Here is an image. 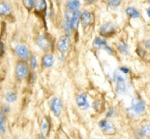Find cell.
Returning a JSON list of instances; mask_svg holds the SVG:
<instances>
[{
  "mask_svg": "<svg viewBox=\"0 0 150 139\" xmlns=\"http://www.w3.org/2000/svg\"><path fill=\"white\" fill-rule=\"evenodd\" d=\"M80 15L81 13L78 10L71 11L68 10L66 11V19L64 23V28L66 31H71L77 27L80 19Z\"/></svg>",
  "mask_w": 150,
  "mask_h": 139,
  "instance_id": "1",
  "label": "cell"
},
{
  "mask_svg": "<svg viewBox=\"0 0 150 139\" xmlns=\"http://www.w3.org/2000/svg\"><path fill=\"white\" fill-rule=\"evenodd\" d=\"M145 111V103L139 99L135 98L132 100V106L129 109V114H132V117L142 114Z\"/></svg>",
  "mask_w": 150,
  "mask_h": 139,
  "instance_id": "2",
  "label": "cell"
},
{
  "mask_svg": "<svg viewBox=\"0 0 150 139\" xmlns=\"http://www.w3.org/2000/svg\"><path fill=\"white\" fill-rule=\"evenodd\" d=\"M29 67L24 61H20L17 63L16 68V76L18 80H22L28 75Z\"/></svg>",
  "mask_w": 150,
  "mask_h": 139,
  "instance_id": "3",
  "label": "cell"
},
{
  "mask_svg": "<svg viewBox=\"0 0 150 139\" xmlns=\"http://www.w3.org/2000/svg\"><path fill=\"white\" fill-rule=\"evenodd\" d=\"M99 127L105 135L110 136V135H114L116 133V127H115L114 124L110 122L106 121V120L101 121L99 123Z\"/></svg>",
  "mask_w": 150,
  "mask_h": 139,
  "instance_id": "4",
  "label": "cell"
},
{
  "mask_svg": "<svg viewBox=\"0 0 150 139\" xmlns=\"http://www.w3.org/2000/svg\"><path fill=\"white\" fill-rule=\"evenodd\" d=\"M116 31L115 25L112 23H106L103 24L100 28L101 35L104 37H110L114 34Z\"/></svg>",
  "mask_w": 150,
  "mask_h": 139,
  "instance_id": "5",
  "label": "cell"
},
{
  "mask_svg": "<svg viewBox=\"0 0 150 139\" xmlns=\"http://www.w3.org/2000/svg\"><path fill=\"white\" fill-rule=\"evenodd\" d=\"M50 107L56 117H59L62 111V103L60 99L57 97H54L52 99L50 102Z\"/></svg>",
  "mask_w": 150,
  "mask_h": 139,
  "instance_id": "6",
  "label": "cell"
},
{
  "mask_svg": "<svg viewBox=\"0 0 150 139\" xmlns=\"http://www.w3.org/2000/svg\"><path fill=\"white\" fill-rule=\"evenodd\" d=\"M37 44L41 49L44 51H49L51 48L52 44L47 37L41 35L37 40Z\"/></svg>",
  "mask_w": 150,
  "mask_h": 139,
  "instance_id": "7",
  "label": "cell"
},
{
  "mask_svg": "<svg viewBox=\"0 0 150 139\" xmlns=\"http://www.w3.org/2000/svg\"><path fill=\"white\" fill-rule=\"evenodd\" d=\"M16 53L17 55L21 59H28L30 57V53H29L28 48L24 45H18L15 48Z\"/></svg>",
  "mask_w": 150,
  "mask_h": 139,
  "instance_id": "8",
  "label": "cell"
},
{
  "mask_svg": "<svg viewBox=\"0 0 150 139\" xmlns=\"http://www.w3.org/2000/svg\"><path fill=\"white\" fill-rule=\"evenodd\" d=\"M69 44H70L69 38L66 36L62 37L60 41H59L58 43H57V48H58V50L60 52L64 53L69 49Z\"/></svg>",
  "mask_w": 150,
  "mask_h": 139,
  "instance_id": "9",
  "label": "cell"
},
{
  "mask_svg": "<svg viewBox=\"0 0 150 139\" xmlns=\"http://www.w3.org/2000/svg\"><path fill=\"white\" fill-rule=\"evenodd\" d=\"M77 104L79 108L83 110H86L89 108V103L88 102L87 96L85 94H81L77 97Z\"/></svg>",
  "mask_w": 150,
  "mask_h": 139,
  "instance_id": "10",
  "label": "cell"
},
{
  "mask_svg": "<svg viewBox=\"0 0 150 139\" xmlns=\"http://www.w3.org/2000/svg\"><path fill=\"white\" fill-rule=\"evenodd\" d=\"M116 80H117V84H116V90L119 94H122L126 91V84L125 83V79L123 76L120 74L116 75Z\"/></svg>",
  "mask_w": 150,
  "mask_h": 139,
  "instance_id": "11",
  "label": "cell"
},
{
  "mask_svg": "<svg viewBox=\"0 0 150 139\" xmlns=\"http://www.w3.org/2000/svg\"><path fill=\"white\" fill-rule=\"evenodd\" d=\"M80 21L83 27H87L91 22V14L88 11H84L80 15Z\"/></svg>",
  "mask_w": 150,
  "mask_h": 139,
  "instance_id": "12",
  "label": "cell"
},
{
  "mask_svg": "<svg viewBox=\"0 0 150 139\" xmlns=\"http://www.w3.org/2000/svg\"><path fill=\"white\" fill-rule=\"evenodd\" d=\"M11 8L6 2H0V15H7L11 13Z\"/></svg>",
  "mask_w": 150,
  "mask_h": 139,
  "instance_id": "13",
  "label": "cell"
},
{
  "mask_svg": "<svg viewBox=\"0 0 150 139\" xmlns=\"http://www.w3.org/2000/svg\"><path fill=\"white\" fill-rule=\"evenodd\" d=\"M54 57H53L52 54H46L45 56L44 57L42 60V62H43V65L45 67H50L53 65L54 64Z\"/></svg>",
  "mask_w": 150,
  "mask_h": 139,
  "instance_id": "14",
  "label": "cell"
},
{
  "mask_svg": "<svg viewBox=\"0 0 150 139\" xmlns=\"http://www.w3.org/2000/svg\"><path fill=\"white\" fill-rule=\"evenodd\" d=\"M80 7V2L79 0H69L67 2L68 10L71 11L77 10Z\"/></svg>",
  "mask_w": 150,
  "mask_h": 139,
  "instance_id": "15",
  "label": "cell"
},
{
  "mask_svg": "<svg viewBox=\"0 0 150 139\" xmlns=\"http://www.w3.org/2000/svg\"><path fill=\"white\" fill-rule=\"evenodd\" d=\"M93 47H94L96 49H99V48H102L103 47L106 46V41L104 39L100 38H96V39L93 41Z\"/></svg>",
  "mask_w": 150,
  "mask_h": 139,
  "instance_id": "16",
  "label": "cell"
},
{
  "mask_svg": "<svg viewBox=\"0 0 150 139\" xmlns=\"http://www.w3.org/2000/svg\"><path fill=\"white\" fill-rule=\"evenodd\" d=\"M126 13L129 15V17L133 18H138L140 16V13L138 12V10H136L135 8H132V7H129L126 9Z\"/></svg>",
  "mask_w": 150,
  "mask_h": 139,
  "instance_id": "17",
  "label": "cell"
},
{
  "mask_svg": "<svg viewBox=\"0 0 150 139\" xmlns=\"http://www.w3.org/2000/svg\"><path fill=\"white\" fill-rule=\"evenodd\" d=\"M46 9H47V2H46L45 0H39L38 3L36 4V11L40 13L44 12Z\"/></svg>",
  "mask_w": 150,
  "mask_h": 139,
  "instance_id": "18",
  "label": "cell"
},
{
  "mask_svg": "<svg viewBox=\"0 0 150 139\" xmlns=\"http://www.w3.org/2000/svg\"><path fill=\"white\" fill-rule=\"evenodd\" d=\"M50 130V123L46 119H44L41 124V133L44 136H47Z\"/></svg>",
  "mask_w": 150,
  "mask_h": 139,
  "instance_id": "19",
  "label": "cell"
},
{
  "mask_svg": "<svg viewBox=\"0 0 150 139\" xmlns=\"http://www.w3.org/2000/svg\"><path fill=\"white\" fill-rule=\"evenodd\" d=\"M5 100L8 103H13L16 100L17 96L16 94L13 92H8L5 94Z\"/></svg>",
  "mask_w": 150,
  "mask_h": 139,
  "instance_id": "20",
  "label": "cell"
},
{
  "mask_svg": "<svg viewBox=\"0 0 150 139\" xmlns=\"http://www.w3.org/2000/svg\"><path fill=\"white\" fill-rule=\"evenodd\" d=\"M140 136L142 137H149L150 136V125L144 126L140 130Z\"/></svg>",
  "mask_w": 150,
  "mask_h": 139,
  "instance_id": "21",
  "label": "cell"
},
{
  "mask_svg": "<svg viewBox=\"0 0 150 139\" xmlns=\"http://www.w3.org/2000/svg\"><path fill=\"white\" fill-rule=\"evenodd\" d=\"M23 3L27 9L31 10L35 5L36 0H23Z\"/></svg>",
  "mask_w": 150,
  "mask_h": 139,
  "instance_id": "22",
  "label": "cell"
},
{
  "mask_svg": "<svg viewBox=\"0 0 150 139\" xmlns=\"http://www.w3.org/2000/svg\"><path fill=\"white\" fill-rule=\"evenodd\" d=\"M118 48L120 50L121 52L124 54H127L128 53V47L126 43L123 42H120L118 44Z\"/></svg>",
  "mask_w": 150,
  "mask_h": 139,
  "instance_id": "23",
  "label": "cell"
},
{
  "mask_svg": "<svg viewBox=\"0 0 150 139\" xmlns=\"http://www.w3.org/2000/svg\"><path fill=\"white\" fill-rule=\"evenodd\" d=\"M122 0H108V2L110 6L117 7L120 5Z\"/></svg>",
  "mask_w": 150,
  "mask_h": 139,
  "instance_id": "24",
  "label": "cell"
},
{
  "mask_svg": "<svg viewBox=\"0 0 150 139\" xmlns=\"http://www.w3.org/2000/svg\"><path fill=\"white\" fill-rule=\"evenodd\" d=\"M31 65L33 69H36L37 68V66H38V61H37V58H36L35 56H33L31 58Z\"/></svg>",
  "mask_w": 150,
  "mask_h": 139,
  "instance_id": "25",
  "label": "cell"
},
{
  "mask_svg": "<svg viewBox=\"0 0 150 139\" xmlns=\"http://www.w3.org/2000/svg\"><path fill=\"white\" fill-rule=\"evenodd\" d=\"M6 131V127H5V122L0 123V135L5 134Z\"/></svg>",
  "mask_w": 150,
  "mask_h": 139,
  "instance_id": "26",
  "label": "cell"
},
{
  "mask_svg": "<svg viewBox=\"0 0 150 139\" xmlns=\"http://www.w3.org/2000/svg\"><path fill=\"white\" fill-rule=\"evenodd\" d=\"M5 54V44L3 42L0 41V57H2Z\"/></svg>",
  "mask_w": 150,
  "mask_h": 139,
  "instance_id": "27",
  "label": "cell"
},
{
  "mask_svg": "<svg viewBox=\"0 0 150 139\" xmlns=\"http://www.w3.org/2000/svg\"><path fill=\"white\" fill-rule=\"evenodd\" d=\"M5 122V115L2 111H0V123Z\"/></svg>",
  "mask_w": 150,
  "mask_h": 139,
  "instance_id": "28",
  "label": "cell"
},
{
  "mask_svg": "<svg viewBox=\"0 0 150 139\" xmlns=\"http://www.w3.org/2000/svg\"><path fill=\"white\" fill-rule=\"evenodd\" d=\"M114 114H115L114 110H113V109H110L109 111H108V114H107V117H112V116L114 115Z\"/></svg>",
  "mask_w": 150,
  "mask_h": 139,
  "instance_id": "29",
  "label": "cell"
},
{
  "mask_svg": "<svg viewBox=\"0 0 150 139\" xmlns=\"http://www.w3.org/2000/svg\"><path fill=\"white\" fill-rule=\"evenodd\" d=\"M120 70H121V71H122V73H129V69H128L127 67H121Z\"/></svg>",
  "mask_w": 150,
  "mask_h": 139,
  "instance_id": "30",
  "label": "cell"
},
{
  "mask_svg": "<svg viewBox=\"0 0 150 139\" xmlns=\"http://www.w3.org/2000/svg\"><path fill=\"white\" fill-rule=\"evenodd\" d=\"M9 108H8V106H4L3 108H2V111L4 112V114H6V113H8V111H9Z\"/></svg>",
  "mask_w": 150,
  "mask_h": 139,
  "instance_id": "31",
  "label": "cell"
},
{
  "mask_svg": "<svg viewBox=\"0 0 150 139\" xmlns=\"http://www.w3.org/2000/svg\"><path fill=\"white\" fill-rule=\"evenodd\" d=\"M145 46L146 48L150 49V39L148 40V41L145 43Z\"/></svg>",
  "mask_w": 150,
  "mask_h": 139,
  "instance_id": "32",
  "label": "cell"
},
{
  "mask_svg": "<svg viewBox=\"0 0 150 139\" xmlns=\"http://www.w3.org/2000/svg\"><path fill=\"white\" fill-rule=\"evenodd\" d=\"M105 50H106L107 51H108V52H109L110 54V53H112V48H110V47H105Z\"/></svg>",
  "mask_w": 150,
  "mask_h": 139,
  "instance_id": "33",
  "label": "cell"
},
{
  "mask_svg": "<svg viewBox=\"0 0 150 139\" xmlns=\"http://www.w3.org/2000/svg\"><path fill=\"white\" fill-rule=\"evenodd\" d=\"M84 1L86 2H87V3H93L95 0H84Z\"/></svg>",
  "mask_w": 150,
  "mask_h": 139,
  "instance_id": "34",
  "label": "cell"
},
{
  "mask_svg": "<svg viewBox=\"0 0 150 139\" xmlns=\"http://www.w3.org/2000/svg\"><path fill=\"white\" fill-rule=\"evenodd\" d=\"M147 15H148V16L150 18V8H149L148 9H147Z\"/></svg>",
  "mask_w": 150,
  "mask_h": 139,
  "instance_id": "35",
  "label": "cell"
},
{
  "mask_svg": "<svg viewBox=\"0 0 150 139\" xmlns=\"http://www.w3.org/2000/svg\"><path fill=\"white\" fill-rule=\"evenodd\" d=\"M149 4H150V0H149Z\"/></svg>",
  "mask_w": 150,
  "mask_h": 139,
  "instance_id": "36",
  "label": "cell"
}]
</instances>
